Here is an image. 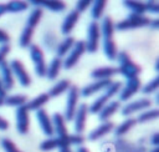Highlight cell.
<instances>
[{
	"mask_svg": "<svg viewBox=\"0 0 159 152\" xmlns=\"http://www.w3.org/2000/svg\"><path fill=\"white\" fill-rule=\"evenodd\" d=\"M137 123V120L133 118V117H128L125 121H123L116 130H114V133L116 136H123L125 135L127 132H129V130H132Z\"/></svg>",
	"mask_w": 159,
	"mask_h": 152,
	"instance_id": "1f68e13d",
	"label": "cell"
},
{
	"mask_svg": "<svg viewBox=\"0 0 159 152\" xmlns=\"http://www.w3.org/2000/svg\"><path fill=\"white\" fill-rule=\"evenodd\" d=\"M26 102H27L26 95H10V96H5L4 98V105L11 106V107H20L26 105Z\"/></svg>",
	"mask_w": 159,
	"mask_h": 152,
	"instance_id": "f1b7e54d",
	"label": "cell"
},
{
	"mask_svg": "<svg viewBox=\"0 0 159 152\" xmlns=\"http://www.w3.org/2000/svg\"><path fill=\"white\" fill-rule=\"evenodd\" d=\"M5 96H6V91H5V88L1 83V80H0V97H5Z\"/></svg>",
	"mask_w": 159,
	"mask_h": 152,
	"instance_id": "f6af8a7d",
	"label": "cell"
},
{
	"mask_svg": "<svg viewBox=\"0 0 159 152\" xmlns=\"http://www.w3.org/2000/svg\"><path fill=\"white\" fill-rule=\"evenodd\" d=\"M158 86H159V76H155L152 81H149L147 85H144L142 87V92L148 95V93H153L158 90Z\"/></svg>",
	"mask_w": 159,
	"mask_h": 152,
	"instance_id": "d590c367",
	"label": "cell"
},
{
	"mask_svg": "<svg viewBox=\"0 0 159 152\" xmlns=\"http://www.w3.org/2000/svg\"><path fill=\"white\" fill-rule=\"evenodd\" d=\"M84 142V138L82 137V135H66L63 137H50L47 140H45L41 145H40V150L41 151H52L55 148H63V147H70L72 145L80 146Z\"/></svg>",
	"mask_w": 159,
	"mask_h": 152,
	"instance_id": "7a4b0ae2",
	"label": "cell"
},
{
	"mask_svg": "<svg viewBox=\"0 0 159 152\" xmlns=\"http://www.w3.org/2000/svg\"><path fill=\"white\" fill-rule=\"evenodd\" d=\"M0 80H1V83H2V86L5 88V91L11 90L14 87L15 78H14L12 71L10 69V65H9V62L6 60L0 64Z\"/></svg>",
	"mask_w": 159,
	"mask_h": 152,
	"instance_id": "e0dca14e",
	"label": "cell"
},
{
	"mask_svg": "<svg viewBox=\"0 0 159 152\" xmlns=\"http://www.w3.org/2000/svg\"><path fill=\"white\" fill-rule=\"evenodd\" d=\"M152 152H159V146H158V147H154V150H153Z\"/></svg>",
	"mask_w": 159,
	"mask_h": 152,
	"instance_id": "816d5d0a",
	"label": "cell"
},
{
	"mask_svg": "<svg viewBox=\"0 0 159 152\" xmlns=\"http://www.w3.org/2000/svg\"><path fill=\"white\" fill-rule=\"evenodd\" d=\"M149 26L154 30H158L159 29V19H154V20H150V24Z\"/></svg>",
	"mask_w": 159,
	"mask_h": 152,
	"instance_id": "ee69618b",
	"label": "cell"
},
{
	"mask_svg": "<svg viewBox=\"0 0 159 152\" xmlns=\"http://www.w3.org/2000/svg\"><path fill=\"white\" fill-rule=\"evenodd\" d=\"M112 83V80H97L92 83H88L83 88L80 90V93L83 96V97H89L92 95H94L96 92H99V91H104L109 85Z\"/></svg>",
	"mask_w": 159,
	"mask_h": 152,
	"instance_id": "2e32d148",
	"label": "cell"
},
{
	"mask_svg": "<svg viewBox=\"0 0 159 152\" xmlns=\"http://www.w3.org/2000/svg\"><path fill=\"white\" fill-rule=\"evenodd\" d=\"M142 88V82L138 77L129 78L125 81V85L122 86L119 91V102L120 101H128L130 97H133L139 90Z\"/></svg>",
	"mask_w": 159,
	"mask_h": 152,
	"instance_id": "8fae6325",
	"label": "cell"
},
{
	"mask_svg": "<svg viewBox=\"0 0 159 152\" xmlns=\"http://www.w3.org/2000/svg\"><path fill=\"white\" fill-rule=\"evenodd\" d=\"M86 51V45H84V41L83 40H80V41H76L72 50L68 52L67 57L65 60H62V67L66 69V70H70L72 69L78 61L82 57V55L84 54Z\"/></svg>",
	"mask_w": 159,
	"mask_h": 152,
	"instance_id": "ba28073f",
	"label": "cell"
},
{
	"mask_svg": "<svg viewBox=\"0 0 159 152\" xmlns=\"http://www.w3.org/2000/svg\"><path fill=\"white\" fill-rule=\"evenodd\" d=\"M75 42H76V40H75L72 36H67V37H66L62 42H60V45L57 46V49H56V56L60 57V59L63 57V56H66V55L72 50Z\"/></svg>",
	"mask_w": 159,
	"mask_h": 152,
	"instance_id": "4316f807",
	"label": "cell"
},
{
	"mask_svg": "<svg viewBox=\"0 0 159 152\" xmlns=\"http://www.w3.org/2000/svg\"><path fill=\"white\" fill-rule=\"evenodd\" d=\"M4 98H5V97H0V106L4 105Z\"/></svg>",
	"mask_w": 159,
	"mask_h": 152,
	"instance_id": "f907efd6",
	"label": "cell"
},
{
	"mask_svg": "<svg viewBox=\"0 0 159 152\" xmlns=\"http://www.w3.org/2000/svg\"><path fill=\"white\" fill-rule=\"evenodd\" d=\"M99 39H101V27L97 21L89 22L87 27V40L84 41L86 51L89 54H94L98 50L99 46Z\"/></svg>",
	"mask_w": 159,
	"mask_h": 152,
	"instance_id": "8992f818",
	"label": "cell"
},
{
	"mask_svg": "<svg viewBox=\"0 0 159 152\" xmlns=\"http://www.w3.org/2000/svg\"><path fill=\"white\" fill-rule=\"evenodd\" d=\"M116 60L118 61L117 72L124 76L127 80L138 77L142 72V67L138 64H135L125 51H119L116 56Z\"/></svg>",
	"mask_w": 159,
	"mask_h": 152,
	"instance_id": "3957f363",
	"label": "cell"
},
{
	"mask_svg": "<svg viewBox=\"0 0 159 152\" xmlns=\"http://www.w3.org/2000/svg\"><path fill=\"white\" fill-rule=\"evenodd\" d=\"M77 152H89L86 147H83V146H80L78 148H77Z\"/></svg>",
	"mask_w": 159,
	"mask_h": 152,
	"instance_id": "7dc6e473",
	"label": "cell"
},
{
	"mask_svg": "<svg viewBox=\"0 0 159 152\" xmlns=\"http://www.w3.org/2000/svg\"><path fill=\"white\" fill-rule=\"evenodd\" d=\"M122 86H123V83H122L120 81H112V83L104 90V92H103L98 98H96V100L92 102V105L88 107V112H89L91 115L98 113V112L109 102V100H111L113 96H116L117 93H119Z\"/></svg>",
	"mask_w": 159,
	"mask_h": 152,
	"instance_id": "277c9868",
	"label": "cell"
},
{
	"mask_svg": "<svg viewBox=\"0 0 159 152\" xmlns=\"http://www.w3.org/2000/svg\"><path fill=\"white\" fill-rule=\"evenodd\" d=\"M42 14H43V11H42L41 7H35V9L30 12V15H29V17H27V20H26V25H25V26L31 27V29L35 30V27L37 26V24L40 22L41 17H42Z\"/></svg>",
	"mask_w": 159,
	"mask_h": 152,
	"instance_id": "4dcf8cb0",
	"label": "cell"
},
{
	"mask_svg": "<svg viewBox=\"0 0 159 152\" xmlns=\"http://www.w3.org/2000/svg\"><path fill=\"white\" fill-rule=\"evenodd\" d=\"M113 127H114L113 122H111V121H106V122L101 123L98 127H96V128L88 135V140H89V141L99 140V138H102L103 136H106L107 133H109V132L113 130Z\"/></svg>",
	"mask_w": 159,
	"mask_h": 152,
	"instance_id": "7402d4cb",
	"label": "cell"
},
{
	"mask_svg": "<svg viewBox=\"0 0 159 152\" xmlns=\"http://www.w3.org/2000/svg\"><path fill=\"white\" fill-rule=\"evenodd\" d=\"M4 14H6V7H5V4H0V16H2Z\"/></svg>",
	"mask_w": 159,
	"mask_h": 152,
	"instance_id": "bcb514c9",
	"label": "cell"
},
{
	"mask_svg": "<svg viewBox=\"0 0 159 152\" xmlns=\"http://www.w3.org/2000/svg\"><path fill=\"white\" fill-rule=\"evenodd\" d=\"M106 5H107V1L106 0H96V1H92V5H91L92 6V9H91V16H92L93 21H97V20H99L103 16Z\"/></svg>",
	"mask_w": 159,
	"mask_h": 152,
	"instance_id": "83f0119b",
	"label": "cell"
},
{
	"mask_svg": "<svg viewBox=\"0 0 159 152\" xmlns=\"http://www.w3.org/2000/svg\"><path fill=\"white\" fill-rule=\"evenodd\" d=\"M48 101H50L48 95H47L46 92H43V93L37 95V96H36L35 98H32L31 101H27L25 106H26V108H27L29 112H30V111H37V110L42 108L43 105H46Z\"/></svg>",
	"mask_w": 159,
	"mask_h": 152,
	"instance_id": "603a6c76",
	"label": "cell"
},
{
	"mask_svg": "<svg viewBox=\"0 0 159 152\" xmlns=\"http://www.w3.org/2000/svg\"><path fill=\"white\" fill-rule=\"evenodd\" d=\"M150 106H152V101L149 98L143 97V98H139L137 101L127 103L122 108V115L125 116V117H130L135 112H139V111H143V110H149Z\"/></svg>",
	"mask_w": 159,
	"mask_h": 152,
	"instance_id": "4fadbf2b",
	"label": "cell"
},
{
	"mask_svg": "<svg viewBox=\"0 0 159 152\" xmlns=\"http://www.w3.org/2000/svg\"><path fill=\"white\" fill-rule=\"evenodd\" d=\"M145 10L152 12V14H158L159 12V2L155 1V0H149V1H145Z\"/></svg>",
	"mask_w": 159,
	"mask_h": 152,
	"instance_id": "f35d334b",
	"label": "cell"
},
{
	"mask_svg": "<svg viewBox=\"0 0 159 152\" xmlns=\"http://www.w3.org/2000/svg\"><path fill=\"white\" fill-rule=\"evenodd\" d=\"M158 116H159V110L158 108H149V110H145L144 112H142L135 120L139 123H144V122H148V121L157 120Z\"/></svg>",
	"mask_w": 159,
	"mask_h": 152,
	"instance_id": "836d02e7",
	"label": "cell"
},
{
	"mask_svg": "<svg viewBox=\"0 0 159 152\" xmlns=\"http://www.w3.org/2000/svg\"><path fill=\"white\" fill-rule=\"evenodd\" d=\"M10 52V45L6 44V45H0V64L5 61L7 54Z\"/></svg>",
	"mask_w": 159,
	"mask_h": 152,
	"instance_id": "ab89813d",
	"label": "cell"
},
{
	"mask_svg": "<svg viewBox=\"0 0 159 152\" xmlns=\"http://www.w3.org/2000/svg\"><path fill=\"white\" fill-rule=\"evenodd\" d=\"M88 113V106L87 103H81L80 106H77L73 120H75V131L76 135H81L84 130L86 126V117Z\"/></svg>",
	"mask_w": 159,
	"mask_h": 152,
	"instance_id": "9a60e30c",
	"label": "cell"
},
{
	"mask_svg": "<svg viewBox=\"0 0 159 152\" xmlns=\"http://www.w3.org/2000/svg\"><path fill=\"white\" fill-rule=\"evenodd\" d=\"M6 7V12H20V11H25L29 7V2L27 1H10L7 4H5Z\"/></svg>",
	"mask_w": 159,
	"mask_h": 152,
	"instance_id": "e575fe53",
	"label": "cell"
},
{
	"mask_svg": "<svg viewBox=\"0 0 159 152\" xmlns=\"http://www.w3.org/2000/svg\"><path fill=\"white\" fill-rule=\"evenodd\" d=\"M117 72V67L113 66H102V67H97L91 72V77L97 80H109L111 77H113Z\"/></svg>",
	"mask_w": 159,
	"mask_h": 152,
	"instance_id": "d6986e66",
	"label": "cell"
},
{
	"mask_svg": "<svg viewBox=\"0 0 159 152\" xmlns=\"http://www.w3.org/2000/svg\"><path fill=\"white\" fill-rule=\"evenodd\" d=\"M150 143H152L154 147H158V146H159V133H158V132H157V133H154V135L152 136Z\"/></svg>",
	"mask_w": 159,
	"mask_h": 152,
	"instance_id": "7bdbcfd3",
	"label": "cell"
},
{
	"mask_svg": "<svg viewBox=\"0 0 159 152\" xmlns=\"http://www.w3.org/2000/svg\"><path fill=\"white\" fill-rule=\"evenodd\" d=\"M1 147L4 148L5 152H21V151L16 147V145H15L10 138H7V137H5V138L1 140Z\"/></svg>",
	"mask_w": 159,
	"mask_h": 152,
	"instance_id": "8d00e7d4",
	"label": "cell"
},
{
	"mask_svg": "<svg viewBox=\"0 0 159 152\" xmlns=\"http://www.w3.org/2000/svg\"><path fill=\"white\" fill-rule=\"evenodd\" d=\"M51 121H52V126H53V131L57 135V137H63L67 133V128H66V121L63 118V115L56 112L52 115L51 117Z\"/></svg>",
	"mask_w": 159,
	"mask_h": 152,
	"instance_id": "44dd1931",
	"label": "cell"
},
{
	"mask_svg": "<svg viewBox=\"0 0 159 152\" xmlns=\"http://www.w3.org/2000/svg\"><path fill=\"white\" fill-rule=\"evenodd\" d=\"M91 5H92V1H91V0H80V1L76 2V9H75V10H76L78 14H82V12H84Z\"/></svg>",
	"mask_w": 159,
	"mask_h": 152,
	"instance_id": "74e56055",
	"label": "cell"
},
{
	"mask_svg": "<svg viewBox=\"0 0 159 152\" xmlns=\"http://www.w3.org/2000/svg\"><path fill=\"white\" fill-rule=\"evenodd\" d=\"M10 41V36L6 31H4L2 29H0V45H6Z\"/></svg>",
	"mask_w": 159,
	"mask_h": 152,
	"instance_id": "60d3db41",
	"label": "cell"
},
{
	"mask_svg": "<svg viewBox=\"0 0 159 152\" xmlns=\"http://www.w3.org/2000/svg\"><path fill=\"white\" fill-rule=\"evenodd\" d=\"M101 36L103 39V52L108 60H116L118 54L116 42L113 40L114 35V24L111 16H106L101 24Z\"/></svg>",
	"mask_w": 159,
	"mask_h": 152,
	"instance_id": "6da1fadb",
	"label": "cell"
},
{
	"mask_svg": "<svg viewBox=\"0 0 159 152\" xmlns=\"http://www.w3.org/2000/svg\"><path fill=\"white\" fill-rule=\"evenodd\" d=\"M29 47H30V57H31V60H32V62L35 65V72H36V75L40 76V77H45L47 65H46V61H45V56H43L42 50L37 45H35V44H31Z\"/></svg>",
	"mask_w": 159,
	"mask_h": 152,
	"instance_id": "9c48e42d",
	"label": "cell"
},
{
	"mask_svg": "<svg viewBox=\"0 0 159 152\" xmlns=\"http://www.w3.org/2000/svg\"><path fill=\"white\" fill-rule=\"evenodd\" d=\"M39 7L48 9L52 12H62L66 10V2L61 0H39Z\"/></svg>",
	"mask_w": 159,
	"mask_h": 152,
	"instance_id": "cb8c5ba5",
	"label": "cell"
},
{
	"mask_svg": "<svg viewBox=\"0 0 159 152\" xmlns=\"http://www.w3.org/2000/svg\"><path fill=\"white\" fill-rule=\"evenodd\" d=\"M70 86H71L70 80L63 78V80H60L57 83H55V85L48 90V92H46V93L48 95L50 98H53V97H57V96L62 95L63 92H66V91L70 88Z\"/></svg>",
	"mask_w": 159,
	"mask_h": 152,
	"instance_id": "484cf974",
	"label": "cell"
},
{
	"mask_svg": "<svg viewBox=\"0 0 159 152\" xmlns=\"http://www.w3.org/2000/svg\"><path fill=\"white\" fill-rule=\"evenodd\" d=\"M120 108V102L119 101H109L99 112H98V118L102 122L109 121V118Z\"/></svg>",
	"mask_w": 159,
	"mask_h": 152,
	"instance_id": "ffe728a7",
	"label": "cell"
},
{
	"mask_svg": "<svg viewBox=\"0 0 159 152\" xmlns=\"http://www.w3.org/2000/svg\"><path fill=\"white\" fill-rule=\"evenodd\" d=\"M36 118H37V122L42 130V132L50 138V137H53L55 135V131H53V126H52V121H51V117L48 116V113L46 112V110L43 108H40L36 111Z\"/></svg>",
	"mask_w": 159,
	"mask_h": 152,
	"instance_id": "5bb4252c",
	"label": "cell"
},
{
	"mask_svg": "<svg viewBox=\"0 0 159 152\" xmlns=\"http://www.w3.org/2000/svg\"><path fill=\"white\" fill-rule=\"evenodd\" d=\"M32 35H34V29L31 27H27L25 26L21 35H20V39H19V45L24 49L29 47L31 45V40H32Z\"/></svg>",
	"mask_w": 159,
	"mask_h": 152,
	"instance_id": "d6a6232c",
	"label": "cell"
},
{
	"mask_svg": "<svg viewBox=\"0 0 159 152\" xmlns=\"http://www.w3.org/2000/svg\"><path fill=\"white\" fill-rule=\"evenodd\" d=\"M60 152H72L70 150V147H63V148H60Z\"/></svg>",
	"mask_w": 159,
	"mask_h": 152,
	"instance_id": "c3c4849f",
	"label": "cell"
},
{
	"mask_svg": "<svg viewBox=\"0 0 159 152\" xmlns=\"http://www.w3.org/2000/svg\"><path fill=\"white\" fill-rule=\"evenodd\" d=\"M9 128V122L4 117L0 116V131H6Z\"/></svg>",
	"mask_w": 159,
	"mask_h": 152,
	"instance_id": "b9f144b4",
	"label": "cell"
},
{
	"mask_svg": "<svg viewBox=\"0 0 159 152\" xmlns=\"http://www.w3.org/2000/svg\"><path fill=\"white\" fill-rule=\"evenodd\" d=\"M78 19H80V14L76 10H71L66 15V17H65V20H63V22L61 25V32L63 35H70V32L73 30L75 25L77 24Z\"/></svg>",
	"mask_w": 159,
	"mask_h": 152,
	"instance_id": "ac0fdd59",
	"label": "cell"
},
{
	"mask_svg": "<svg viewBox=\"0 0 159 152\" xmlns=\"http://www.w3.org/2000/svg\"><path fill=\"white\" fill-rule=\"evenodd\" d=\"M78 98H80V88L76 85H71L70 88L67 90V102H66V108L63 113L65 121L73 120L77 103H78Z\"/></svg>",
	"mask_w": 159,
	"mask_h": 152,
	"instance_id": "52a82bcc",
	"label": "cell"
},
{
	"mask_svg": "<svg viewBox=\"0 0 159 152\" xmlns=\"http://www.w3.org/2000/svg\"><path fill=\"white\" fill-rule=\"evenodd\" d=\"M9 65H10V69H11V71H12L14 78H17V81L20 82L21 86L27 87V86L31 85V77H30V75L27 74V71H26L24 64H22L20 60L14 59V60H11V61L9 62Z\"/></svg>",
	"mask_w": 159,
	"mask_h": 152,
	"instance_id": "30bf717a",
	"label": "cell"
},
{
	"mask_svg": "<svg viewBox=\"0 0 159 152\" xmlns=\"http://www.w3.org/2000/svg\"><path fill=\"white\" fill-rule=\"evenodd\" d=\"M154 70H155V71H159V61H158V60L155 61V69H154Z\"/></svg>",
	"mask_w": 159,
	"mask_h": 152,
	"instance_id": "681fc988",
	"label": "cell"
},
{
	"mask_svg": "<svg viewBox=\"0 0 159 152\" xmlns=\"http://www.w3.org/2000/svg\"><path fill=\"white\" fill-rule=\"evenodd\" d=\"M62 69V59L60 57H53L52 61L50 62V65L46 67V75L45 77H47L48 80H55L58 75H60V71Z\"/></svg>",
	"mask_w": 159,
	"mask_h": 152,
	"instance_id": "d4e9b609",
	"label": "cell"
},
{
	"mask_svg": "<svg viewBox=\"0 0 159 152\" xmlns=\"http://www.w3.org/2000/svg\"><path fill=\"white\" fill-rule=\"evenodd\" d=\"M150 19L145 15H137V14H129L125 19L122 21L114 24V30L118 31H127V30H134L139 27H145L149 26Z\"/></svg>",
	"mask_w": 159,
	"mask_h": 152,
	"instance_id": "5b68a950",
	"label": "cell"
},
{
	"mask_svg": "<svg viewBox=\"0 0 159 152\" xmlns=\"http://www.w3.org/2000/svg\"><path fill=\"white\" fill-rule=\"evenodd\" d=\"M123 5L130 10L132 14H137V15H144L147 12L145 10V4L142 1H134V0H129V1H123Z\"/></svg>",
	"mask_w": 159,
	"mask_h": 152,
	"instance_id": "f546056e",
	"label": "cell"
},
{
	"mask_svg": "<svg viewBox=\"0 0 159 152\" xmlns=\"http://www.w3.org/2000/svg\"><path fill=\"white\" fill-rule=\"evenodd\" d=\"M16 130L20 135H26L30 128V115L26 108V106H20L16 107Z\"/></svg>",
	"mask_w": 159,
	"mask_h": 152,
	"instance_id": "7c38bea8",
	"label": "cell"
}]
</instances>
